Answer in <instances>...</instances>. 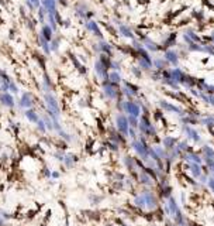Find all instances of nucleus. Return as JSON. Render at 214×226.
<instances>
[{
  "label": "nucleus",
  "mask_w": 214,
  "mask_h": 226,
  "mask_svg": "<svg viewBox=\"0 0 214 226\" xmlns=\"http://www.w3.org/2000/svg\"><path fill=\"white\" fill-rule=\"evenodd\" d=\"M37 129H38V130L41 131V133H42V134H45V133H47V127H45V122H44V119L42 117H40V119H38V122H37Z\"/></svg>",
  "instance_id": "2eb2a0df"
},
{
  "label": "nucleus",
  "mask_w": 214,
  "mask_h": 226,
  "mask_svg": "<svg viewBox=\"0 0 214 226\" xmlns=\"http://www.w3.org/2000/svg\"><path fill=\"white\" fill-rule=\"evenodd\" d=\"M0 105L7 107V109H13L16 106V99L13 96V93H10V92H2L0 93Z\"/></svg>",
  "instance_id": "7ed1b4c3"
},
{
  "label": "nucleus",
  "mask_w": 214,
  "mask_h": 226,
  "mask_svg": "<svg viewBox=\"0 0 214 226\" xmlns=\"http://www.w3.org/2000/svg\"><path fill=\"white\" fill-rule=\"evenodd\" d=\"M41 6L45 9L47 13H55L56 11V0H41Z\"/></svg>",
  "instance_id": "39448f33"
},
{
  "label": "nucleus",
  "mask_w": 214,
  "mask_h": 226,
  "mask_svg": "<svg viewBox=\"0 0 214 226\" xmlns=\"http://www.w3.org/2000/svg\"><path fill=\"white\" fill-rule=\"evenodd\" d=\"M85 28L87 30V31H92V33H94V36H97V37H102V31L99 30L97 24H96V21H86L85 23Z\"/></svg>",
  "instance_id": "1a4fd4ad"
},
{
  "label": "nucleus",
  "mask_w": 214,
  "mask_h": 226,
  "mask_svg": "<svg viewBox=\"0 0 214 226\" xmlns=\"http://www.w3.org/2000/svg\"><path fill=\"white\" fill-rule=\"evenodd\" d=\"M42 119H44V122H45V127H47V131H54V123H52L51 117H49V116H44Z\"/></svg>",
  "instance_id": "dca6fc26"
},
{
  "label": "nucleus",
  "mask_w": 214,
  "mask_h": 226,
  "mask_svg": "<svg viewBox=\"0 0 214 226\" xmlns=\"http://www.w3.org/2000/svg\"><path fill=\"white\" fill-rule=\"evenodd\" d=\"M94 72L97 73V77L106 78V75H107V66H104L103 62L100 59H97V61L94 62Z\"/></svg>",
  "instance_id": "20e7f679"
},
{
  "label": "nucleus",
  "mask_w": 214,
  "mask_h": 226,
  "mask_svg": "<svg viewBox=\"0 0 214 226\" xmlns=\"http://www.w3.org/2000/svg\"><path fill=\"white\" fill-rule=\"evenodd\" d=\"M26 4L30 10H38V7L41 6V0H26Z\"/></svg>",
  "instance_id": "f8f14e48"
},
{
  "label": "nucleus",
  "mask_w": 214,
  "mask_h": 226,
  "mask_svg": "<svg viewBox=\"0 0 214 226\" xmlns=\"http://www.w3.org/2000/svg\"><path fill=\"white\" fill-rule=\"evenodd\" d=\"M49 178L58 179V178H59V172H58V171H51V175H49Z\"/></svg>",
  "instance_id": "6ab92c4d"
},
{
  "label": "nucleus",
  "mask_w": 214,
  "mask_h": 226,
  "mask_svg": "<svg viewBox=\"0 0 214 226\" xmlns=\"http://www.w3.org/2000/svg\"><path fill=\"white\" fill-rule=\"evenodd\" d=\"M78 161V157L75 156V154H72V153H66L65 154V157H63V164H65V167H68V168H72L73 165H75V163Z\"/></svg>",
  "instance_id": "6e6552de"
},
{
  "label": "nucleus",
  "mask_w": 214,
  "mask_h": 226,
  "mask_svg": "<svg viewBox=\"0 0 214 226\" xmlns=\"http://www.w3.org/2000/svg\"><path fill=\"white\" fill-rule=\"evenodd\" d=\"M24 116H26V119L30 123H37L38 119L41 117L40 115L37 113V110H34V109H26L24 110Z\"/></svg>",
  "instance_id": "423d86ee"
},
{
  "label": "nucleus",
  "mask_w": 214,
  "mask_h": 226,
  "mask_svg": "<svg viewBox=\"0 0 214 226\" xmlns=\"http://www.w3.org/2000/svg\"><path fill=\"white\" fill-rule=\"evenodd\" d=\"M44 100H45L47 116L51 117L52 122H59V119H61V107H59V103L55 99V96L48 92V93L44 95Z\"/></svg>",
  "instance_id": "f257e3e1"
},
{
  "label": "nucleus",
  "mask_w": 214,
  "mask_h": 226,
  "mask_svg": "<svg viewBox=\"0 0 214 226\" xmlns=\"http://www.w3.org/2000/svg\"><path fill=\"white\" fill-rule=\"evenodd\" d=\"M9 92L10 93H18V86L13 81H10V84H9Z\"/></svg>",
  "instance_id": "f3484780"
},
{
  "label": "nucleus",
  "mask_w": 214,
  "mask_h": 226,
  "mask_svg": "<svg viewBox=\"0 0 214 226\" xmlns=\"http://www.w3.org/2000/svg\"><path fill=\"white\" fill-rule=\"evenodd\" d=\"M38 43H40V47L42 48V51L45 52V54H47V55L51 54V50H49V43H48V41L45 40L41 34L38 36Z\"/></svg>",
  "instance_id": "9b49d317"
},
{
  "label": "nucleus",
  "mask_w": 214,
  "mask_h": 226,
  "mask_svg": "<svg viewBox=\"0 0 214 226\" xmlns=\"http://www.w3.org/2000/svg\"><path fill=\"white\" fill-rule=\"evenodd\" d=\"M58 134L61 136V139L63 140V141H66V143H71V141H72V139H73L72 134H69V133H66V131L63 130V129H61V130L58 131Z\"/></svg>",
  "instance_id": "ddd939ff"
},
{
  "label": "nucleus",
  "mask_w": 214,
  "mask_h": 226,
  "mask_svg": "<svg viewBox=\"0 0 214 226\" xmlns=\"http://www.w3.org/2000/svg\"><path fill=\"white\" fill-rule=\"evenodd\" d=\"M54 157L58 161H61V163H62V161H63V157H65V153H62V151H56V153L54 154Z\"/></svg>",
  "instance_id": "a211bd4d"
},
{
  "label": "nucleus",
  "mask_w": 214,
  "mask_h": 226,
  "mask_svg": "<svg viewBox=\"0 0 214 226\" xmlns=\"http://www.w3.org/2000/svg\"><path fill=\"white\" fill-rule=\"evenodd\" d=\"M3 225H4V219L0 216V226H3Z\"/></svg>",
  "instance_id": "412c9836"
},
{
  "label": "nucleus",
  "mask_w": 214,
  "mask_h": 226,
  "mask_svg": "<svg viewBox=\"0 0 214 226\" xmlns=\"http://www.w3.org/2000/svg\"><path fill=\"white\" fill-rule=\"evenodd\" d=\"M34 98H33V95L30 93V92H24L21 95V98H20V100H18V103H17V106L20 107V109H33L34 107Z\"/></svg>",
  "instance_id": "f03ea898"
},
{
  "label": "nucleus",
  "mask_w": 214,
  "mask_h": 226,
  "mask_svg": "<svg viewBox=\"0 0 214 226\" xmlns=\"http://www.w3.org/2000/svg\"><path fill=\"white\" fill-rule=\"evenodd\" d=\"M45 17H47V11L42 6L38 7V18H40V23L41 24H45Z\"/></svg>",
  "instance_id": "4468645a"
},
{
  "label": "nucleus",
  "mask_w": 214,
  "mask_h": 226,
  "mask_svg": "<svg viewBox=\"0 0 214 226\" xmlns=\"http://www.w3.org/2000/svg\"><path fill=\"white\" fill-rule=\"evenodd\" d=\"M127 119L124 116H118L117 117V127H118V131H121V133H124V134H127V130H128V126H127Z\"/></svg>",
  "instance_id": "9d476101"
},
{
  "label": "nucleus",
  "mask_w": 214,
  "mask_h": 226,
  "mask_svg": "<svg viewBox=\"0 0 214 226\" xmlns=\"http://www.w3.org/2000/svg\"><path fill=\"white\" fill-rule=\"evenodd\" d=\"M41 36L45 38V40L49 43V41L54 38V30L51 28V27L48 26V24H42V27H41Z\"/></svg>",
  "instance_id": "0eeeda50"
},
{
  "label": "nucleus",
  "mask_w": 214,
  "mask_h": 226,
  "mask_svg": "<svg viewBox=\"0 0 214 226\" xmlns=\"http://www.w3.org/2000/svg\"><path fill=\"white\" fill-rule=\"evenodd\" d=\"M44 175H45V177H48V178H49V175H51V171H49V170H48V168H44Z\"/></svg>",
  "instance_id": "aec40b11"
}]
</instances>
